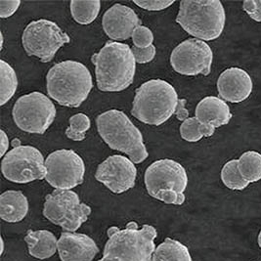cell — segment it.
<instances>
[{"instance_id":"1","label":"cell","mask_w":261,"mask_h":261,"mask_svg":"<svg viewBox=\"0 0 261 261\" xmlns=\"http://www.w3.org/2000/svg\"><path fill=\"white\" fill-rule=\"evenodd\" d=\"M95 66L96 83L103 92H120L134 82L136 60L128 44L108 41L101 50L92 55Z\"/></svg>"},{"instance_id":"2","label":"cell","mask_w":261,"mask_h":261,"mask_svg":"<svg viewBox=\"0 0 261 261\" xmlns=\"http://www.w3.org/2000/svg\"><path fill=\"white\" fill-rule=\"evenodd\" d=\"M93 80L83 63L67 60L55 64L46 75L48 95L64 107L77 108L86 101Z\"/></svg>"},{"instance_id":"3","label":"cell","mask_w":261,"mask_h":261,"mask_svg":"<svg viewBox=\"0 0 261 261\" xmlns=\"http://www.w3.org/2000/svg\"><path fill=\"white\" fill-rule=\"evenodd\" d=\"M156 236L155 228L148 224L139 227L131 221L124 229L113 226L108 229L104 254L99 261H153Z\"/></svg>"},{"instance_id":"4","label":"cell","mask_w":261,"mask_h":261,"mask_svg":"<svg viewBox=\"0 0 261 261\" xmlns=\"http://www.w3.org/2000/svg\"><path fill=\"white\" fill-rule=\"evenodd\" d=\"M96 124L104 142L111 149L127 154L134 164H141L149 156L141 131L122 111L112 109L102 113Z\"/></svg>"},{"instance_id":"5","label":"cell","mask_w":261,"mask_h":261,"mask_svg":"<svg viewBox=\"0 0 261 261\" xmlns=\"http://www.w3.org/2000/svg\"><path fill=\"white\" fill-rule=\"evenodd\" d=\"M178 102V94L170 83L151 80L136 89L131 114L145 124L160 126L175 114Z\"/></svg>"},{"instance_id":"6","label":"cell","mask_w":261,"mask_h":261,"mask_svg":"<svg viewBox=\"0 0 261 261\" xmlns=\"http://www.w3.org/2000/svg\"><path fill=\"white\" fill-rule=\"evenodd\" d=\"M176 22L188 35L202 41H212L224 31L225 9L218 0H183Z\"/></svg>"},{"instance_id":"7","label":"cell","mask_w":261,"mask_h":261,"mask_svg":"<svg viewBox=\"0 0 261 261\" xmlns=\"http://www.w3.org/2000/svg\"><path fill=\"white\" fill-rule=\"evenodd\" d=\"M144 180L148 194L155 200L174 205L185 202L188 175L177 162L169 159L154 162L146 169Z\"/></svg>"},{"instance_id":"8","label":"cell","mask_w":261,"mask_h":261,"mask_svg":"<svg viewBox=\"0 0 261 261\" xmlns=\"http://www.w3.org/2000/svg\"><path fill=\"white\" fill-rule=\"evenodd\" d=\"M90 214L91 207L81 202L73 191L55 189L45 197L44 217L66 232L74 233L87 221Z\"/></svg>"},{"instance_id":"9","label":"cell","mask_w":261,"mask_h":261,"mask_svg":"<svg viewBox=\"0 0 261 261\" xmlns=\"http://www.w3.org/2000/svg\"><path fill=\"white\" fill-rule=\"evenodd\" d=\"M13 120L27 133L44 134L56 118V108L51 99L41 92L21 96L14 104Z\"/></svg>"},{"instance_id":"10","label":"cell","mask_w":261,"mask_h":261,"mask_svg":"<svg viewBox=\"0 0 261 261\" xmlns=\"http://www.w3.org/2000/svg\"><path fill=\"white\" fill-rule=\"evenodd\" d=\"M70 41V36L58 24L45 19L31 22L22 35V44L25 53L43 63L51 62L60 48Z\"/></svg>"},{"instance_id":"11","label":"cell","mask_w":261,"mask_h":261,"mask_svg":"<svg viewBox=\"0 0 261 261\" xmlns=\"http://www.w3.org/2000/svg\"><path fill=\"white\" fill-rule=\"evenodd\" d=\"M2 174L8 181L27 184L45 179V160L42 153L33 146L21 145L14 147L3 156Z\"/></svg>"},{"instance_id":"12","label":"cell","mask_w":261,"mask_h":261,"mask_svg":"<svg viewBox=\"0 0 261 261\" xmlns=\"http://www.w3.org/2000/svg\"><path fill=\"white\" fill-rule=\"evenodd\" d=\"M45 180L57 190H71L84 181V162L72 150L62 149L51 153L45 160Z\"/></svg>"},{"instance_id":"13","label":"cell","mask_w":261,"mask_h":261,"mask_svg":"<svg viewBox=\"0 0 261 261\" xmlns=\"http://www.w3.org/2000/svg\"><path fill=\"white\" fill-rule=\"evenodd\" d=\"M214 52L205 42L197 38H189L173 49L170 64L173 70L183 75H208L212 71Z\"/></svg>"},{"instance_id":"14","label":"cell","mask_w":261,"mask_h":261,"mask_svg":"<svg viewBox=\"0 0 261 261\" xmlns=\"http://www.w3.org/2000/svg\"><path fill=\"white\" fill-rule=\"evenodd\" d=\"M137 168L129 158L114 154L100 164L95 178L115 194H122L135 186Z\"/></svg>"},{"instance_id":"15","label":"cell","mask_w":261,"mask_h":261,"mask_svg":"<svg viewBox=\"0 0 261 261\" xmlns=\"http://www.w3.org/2000/svg\"><path fill=\"white\" fill-rule=\"evenodd\" d=\"M142 22L135 11L125 5L117 3L103 15L102 25L105 34L114 41H122L131 37Z\"/></svg>"},{"instance_id":"16","label":"cell","mask_w":261,"mask_h":261,"mask_svg":"<svg viewBox=\"0 0 261 261\" xmlns=\"http://www.w3.org/2000/svg\"><path fill=\"white\" fill-rule=\"evenodd\" d=\"M253 89L252 79L241 68H229L217 80V90L222 100L241 103L249 98Z\"/></svg>"},{"instance_id":"17","label":"cell","mask_w":261,"mask_h":261,"mask_svg":"<svg viewBox=\"0 0 261 261\" xmlns=\"http://www.w3.org/2000/svg\"><path fill=\"white\" fill-rule=\"evenodd\" d=\"M98 252L94 240L85 234L63 232L58 240L61 261H93Z\"/></svg>"},{"instance_id":"18","label":"cell","mask_w":261,"mask_h":261,"mask_svg":"<svg viewBox=\"0 0 261 261\" xmlns=\"http://www.w3.org/2000/svg\"><path fill=\"white\" fill-rule=\"evenodd\" d=\"M195 117L203 125L215 129L228 124L232 119V113L228 104L220 97L207 96L197 105Z\"/></svg>"},{"instance_id":"19","label":"cell","mask_w":261,"mask_h":261,"mask_svg":"<svg viewBox=\"0 0 261 261\" xmlns=\"http://www.w3.org/2000/svg\"><path fill=\"white\" fill-rule=\"evenodd\" d=\"M29 213V201L22 191L9 190L0 196V217L8 223L24 220Z\"/></svg>"},{"instance_id":"20","label":"cell","mask_w":261,"mask_h":261,"mask_svg":"<svg viewBox=\"0 0 261 261\" xmlns=\"http://www.w3.org/2000/svg\"><path fill=\"white\" fill-rule=\"evenodd\" d=\"M29 253L38 259L52 257L58 250V240L48 230H30L24 237Z\"/></svg>"},{"instance_id":"21","label":"cell","mask_w":261,"mask_h":261,"mask_svg":"<svg viewBox=\"0 0 261 261\" xmlns=\"http://www.w3.org/2000/svg\"><path fill=\"white\" fill-rule=\"evenodd\" d=\"M153 261H193L188 248L179 241L166 238L159 245L153 255Z\"/></svg>"},{"instance_id":"22","label":"cell","mask_w":261,"mask_h":261,"mask_svg":"<svg viewBox=\"0 0 261 261\" xmlns=\"http://www.w3.org/2000/svg\"><path fill=\"white\" fill-rule=\"evenodd\" d=\"M71 13L73 20L80 24H90L97 19L100 10L101 2L94 1H76L72 0L70 4Z\"/></svg>"},{"instance_id":"23","label":"cell","mask_w":261,"mask_h":261,"mask_svg":"<svg viewBox=\"0 0 261 261\" xmlns=\"http://www.w3.org/2000/svg\"><path fill=\"white\" fill-rule=\"evenodd\" d=\"M238 167L243 178L249 183L261 179V154L255 151H248L238 160Z\"/></svg>"},{"instance_id":"24","label":"cell","mask_w":261,"mask_h":261,"mask_svg":"<svg viewBox=\"0 0 261 261\" xmlns=\"http://www.w3.org/2000/svg\"><path fill=\"white\" fill-rule=\"evenodd\" d=\"M0 75H1V90H0V105H5L12 99L18 88V77L16 71L4 60L0 61Z\"/></svg>"},{"instance_id":"25","label":"cell","mask_w":261,"mask_h":261,"mask_svg":"<svg viewBox=\"0 0 261 261\" xmlns=\"http://www.w3.org/2000/svg\"><path fill=\"white\" fill-rule=\"evenodd\" d=\"M214 128L203 125L196 117L184 120L180 126V135L182 139L188 142H198L202 137L214 135Z\"/></svg>"},{"instance_id":"26","label":"cell","mask_w":261,"mask_h":261,"mask_svg":"<svg viewBox=\"0 0 261 261\" xmlns=\"http://www.w3.org/2000/svg\"><path fill=\"white\" fill-rule=\"evenodd\" d=\"M221 180L226 187L231 190H244L249 185V182L243 178L240 173L238 160H231L226 163L221 169Z\"/></svg>"},{"instance_id":"27","label":"cell","mask_w":261,"mask_h":261,"mask_svg":"<svg viewBox=\"0 0 261 261\" xmlns=\"http://www.w3.org/2000/svg\"><path fill=\"white\" fill-rule=\"evenodd\" d=\"M70 126L66 130V135L69 139L73 141H83L86 136V132L91 126L90 119L84 114L73 115L70 119Z\"/></svg>"},{"instance_id":"28","label":"cell","mask_w":261,"mask_h":261,"mask_svg":"<svg viewBox=\"0 0 261 261\" xmlns=\"http://www.w3.org/2000/svg\"><path fill=\"white\" fill-rule=\"evenodd\" d=\"M131 38H132L134 47L142 49V48H147L153 45L154 35L149 28L141 24L135 29V31L131 36Z\"/></svg>"},{"instance_id":"29","label":"cell","mask_w":261,"mask_h":261,"mask_svg":"<svg viewBox=\"0 0 261 261\" xmlns=\"http://www.w3.org/2000/svg\"><path fill=\"white\" fill-rule=\"evenodd\" d=\"M136 63L138 64H147L154 60L156 54V48L154 44L147 48H132Z\"/></svg>"},{"instance_id":"30","label":"cell","mask_w":261,"mask_h":261,"mask_svg":"<svg viewBox=\"0 0 261 261\" xmlns=\"http://www.w3.org/2000/svg\"><path fill=\"white\" fill-rule=\"evenodd\" d=\"M138 7L148 11H162L171 6L174 1H133Z\"/></svg>"},{"instance_id":"31","label":"cell","mask_w":261,"mask_h":261,"mask_svg":"<svg viewBox=\"0 0 261 261\" xmlns=\"http://www.w3.org/2000/svg\"><path fill=\"white\" fill-rule=\"evenodd\" d=\"M243 9L252 20L261 23V0H247L243 3Z\"/></svg>"},{"instance_id":"32","label":"cell","mask_w":261,"mask_h":261,"mask_svg":"<svg viewBox=\"0 0 261 261\" xmlns=\"http://www.w3.org/2000/svg\"><path fill=\"white\" fill-rule=\"evenodd\" d=\"M20 5H21L20 0H14V1L1 0L0 1V17L2 19L10 18L18 10Z\"/></svg>"},{"instance_id":"33","label":"cell","mask_w":261,"mask_h":261,"mask_svg":"<svg viewBox=\"0 0 261 261\" xmlns=\"http://www.w3.org/2000/svg\"><path fill=\"white\" fill-rule=\"evenodd\" d=\"M185 105H186V100L185 99H179L178 106H177L176 112H175V115H176V117H177V119L179 120H183L184 121V120L189 119L188 118L189 113L186 110Z\"/></svg>"},{"instance_id":"34","label":"cell","mask_w":261,"mask_h":261,"mask_svg":"<svg viewBox=\"0 0 261 261\" xmlns=\"http://www.w3.org/2000/svg\"><path fill=\"white\" fill-rule=\"evenodd\" d=\"M1 134V155L4 156L5 154L8 153V148H9V138L6 132L4 130L0 131Z\"/></svg>"},{"instance_id":"35","label":"cell","mask_w":261,"mask_h":261,"mask_svg":"<svg viewBox=\"0 0 261 261\" xmlns=\"http://www.w3.org/2000/svg\"><path fill=\"white\" fill-rule=\"evenodd\" d=\"M13 146H14V147L21 146V142H20V140H19V139H14V140H13ZM14 147H13V148H14Z\"/></svg>"},{"instance_id":"36","label":"cell","mask_w":261,"mask_h":261,"mask_svg":"<svg viewBox=\"0 0 261 261\" xmlns=\"http://www.w3.org/2000/svg\"><path fill=\"white\" fill-rule=\"evenodd\" d=\"M257 241H258V245H259V247H260L261 249V231L260 233H259V235H258V239H257Z\"/></svg>"},{"instance_id":"37","label":"cell","mask_w":261,"mask_h":261,"mask_svg":"<svg viewBox=\"0 0 261 261\" xmlns=\"http://www.w3.org/2000/svg\"><path fill=\"white\" fill-rule=\"evenodd\" d=\"M4 250V242H3V239H2V252Z\"/></svg>"}]
</instances>
